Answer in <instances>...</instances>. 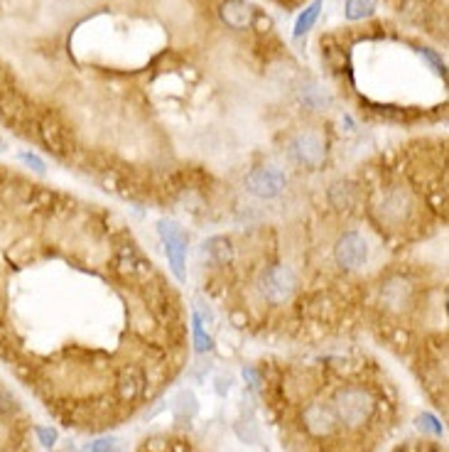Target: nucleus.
Here are the masks:
<instances>
[{
	"label": "nucleus",
	"mask_w": 449,
	"mask_h": 452,
	"mask_svg": "<svg viewBox=\"0 0 449 452\" xmlns=\"http://www.w3.org/2000/svg\"><path fill=\"white\" fill-rule=\"evenodd\" d=\"M332 405L334 410H337L339 423H347V425H364L366 420H371V415H373L376 410L373 396L361 386L342 388Z\"/></svg>",
	"instance_id": "obj_1"
},
{
	"label": "nucleus",
	"mask_w": 449,
	"mask_h": 452,
	"mask_svg": "<svg viewBox=\"0 0 449 452\" xmlns=\"http://www.w3.org/2000/svg\"><path fill=\"white\" fill-rule=\"evenodd\" d=\"M157 231L162 236L164 246H167V258L172 266V273L179 280H184V256H187V236L174 222H160Z\"/></svg>",
	"instance_id": "obj_2"
},
{
	"label": "nucleus",
	"mask_w": 449,
	"mask_h": 452,
	"mask_svg": "<svg viewBox=\"0 0 449 452\" xmlns=\"http://www.w3.org/2000/svg\"><path fill=\"white\" fill-rule=\"evenodd\" d=\"M246 187H249V192H253L256 197L270 199L282 192V187H285V174L277 167H256L246 174Z\"/></svg>",
	"instance_id": "obj_3"
},
{
	"label": "nucleus",
	"mask_w": 449,
	"mask_h": 452,
	"mask_svg": "<svg viewBox=\"0 0 449 452\" xmlns=\"http://www.w3.org/2000/svg\"><path fill=\"white\" fill-rule=\"evenodd\" d=\"M304 428L312 435L322 438V435H332L339 425L337 410H334L332 403H309L302 413Z\"/></svg>",
	"instance_id": "obj_4"
},
{
	"label": "nucleus",
	"mask_w": 449,
	"mask_h": 452,
	"mask_svg": "<svg viewBox=\"0 0 449 452\" xmlns=\"http://www.w3.org/2000/svg\"><path fill=\"white\" fill-rule=\"evenodd\" d=\"M334 256H337V263L342 266V268L354 270L366 263L369 249H366V241L361 239L356 231H347V234L339 239L337 249H334Z\"/></svg>",
	"instance_id": "obj_5"
},
{
	"label": "nucleus",
	"mask_w": 449,
	"mask_h": 452,
	"mask_svg": "<svg viewBox=\"0 0 449 452\" xmlns=\"http://www.w3.org/2000/svg\"><path fill=\"white\" fill-rule=\"evenodd\" d=\"M295 290V273L287 266H273L265 275H263V292L268 300L282 302L292 295Z\"/></svg>",
	"instance_id": "obj_6"
},
{
	"label": "nucleus",
	"mask_w": 449,
	"mask_h": 452,
	"mask_svg": "<svg viewBox=\"0 0 449 452\" xmlns=\"http://www.w3.org/2000/svg\"><path fill=\"white\" fill-rule=\"evenodd\" d=\"M116 388H118V398L131 403V400L140 398L143 388H145V374L138 367H126L121 371V376H118Z\"/></svg>",
	"instance_id": "obj_7"
},
{
	"label": "nucleus",
	"mask_w": 449,
	"mask_h": 452,
	"mask_svg": "<svg viewBox=\"0 0 449 452\" xmlns=\"http://www.w3.org/2000/svg\"><path fill=\"white\" fill-rule=\"evenodd\" d=\"M292 150H295L297 160L304 162L307 167H317L324 157L322 141H319V136H314V133H302L295 141V145H292Z\"/></svg>",
	"instance_id": "obj_8"
},
{
	"label": "nucleus",
	"mask_w": 449,
	"mask_h": 452,
	"mask_svg": "<svg viewBox=\"0 0 449 452\" xmlns=\"http://www.w3.org/2000/svg\"><path fill=\"white\" fill-rule=\"evenodd\" d=\"M221 20L231 30H246L253 23V10L246 0H226L221 5Z\"/></svg>",
	"instance_id": "obj_9"
},
{
	"label": "nucleus",
	"mask_w": 449,
	"mask_h": 452,
	"mask_svg": "<svg viewBox=\"0 0 449 452\" xmlns=\"http://www.w3.org/2000/svg\"><path fill=\"white\" fill-rule=\"evenodd\" d=\"M319 10H322V0H314L309 8H304V13L299 15L295 23V37H302V35H307L309 30L314 28V23H317L319 18Z\"/></svg>",
	"instance_id": "obj_10"
},
{
	"label": "nucleus",
	"mask_w": 449,
	"mask_h": 452,
	"mask_svg": "<svg viewBox=\"0 0 449 452\" xmlns=\"http://www.w3.org/2000/svg\"><path fill=\"white\" fill-rule=\"evenodd\" d=\"M40 136H42L44 145H47L52 153H56V155H61V153L66 150V143H64V138H61V128L44 123V126L40 128Z\"/></svg>",
	"instance_id": "obj_11"
},
{
	"label": "nucleus",
	"mask_w": 449,
	"mask_h": 452,
	"mask_svg": "<svg viewBox=\"0 0 449 452\" xmlns=\"http://www.w3.org/2000/svg\"><path fill=\"white\" fill-rule=\"evenodd\" d=\"M376 0H347V18L349 20H364L373 15Z\"/></svg>",
	"instance_id": "obj_12"
},
{
	"label": "nucleus",
	"mask_w": 449,
	"mask_h": 452,
	"mask_svg": "<svg viewBox=\"0 0 449 452\" xmlns=\"http://www.w3.org/2000/svg\"><path fill=\"white\" fill-rule=\"evenodd\" d=\"M206 249H209V254L214 256L219 263H226V261L231 258V249L226 239H211L209 244H206Z\"/></svg>",
	"instance_id": "obj_13"
},
{
	"label": "nucleus",
	"mask_w": 449,
	"mask_h": 452,
	"mask_svg": "<svg viewBox=\"0 0 449 452\" xmlns=\"http://www.w3.org/2000/svg\"><path fill=\"white\" fill-rule=\"evenodd\" d=\"M18 408L20 405H18V400H15V396L0 383V415H13Z\"/></svg>",
	"instance_id": "obj_14"
},
{
	"label": "nucleus",
	"mask_w": 449,
	"mask_h": 452,
	"mask_svg": "<svg viewBox=\"0 0 449 452\" xmlns=\"http://www.w3.org/2000/svg\"><path fill=\"white\" fill-rule=\"evenodd\" d=\"M18 160L23 162V165H28L30 170H35V172H37V174H44V172H47V170H44V160H42V157L35 155V153L23 150V153H20V155H18Z\"/></svg>",
	"instance_id": "obj_15"
},
{
	"label": "nucleus",
	"mask_w": 449,
	"mask_h": 452,
	"mask_svg": "<svg viewBox=\"0 0 449 452\" xmlns=\"http://www.w3.org/2000/svg\"><path fill=\"white\" fill-rule=\"evenodd\" d=\"M192 322H194V342H197V352H209L211 349V337H206L204 335V330H201V320L197 315L192 317Z\"/></svg>",
	"instance_id": "obj_16"
},
{
	"label": "nucleus",
	"mask_w": 449,
	"mask_h": 452,
	"mask_svg": "<svg viewBox=\"0 0 449 452\" xmlns=\"http://www.w3.org/2000/svg\"><path fill=\"white\" fill-rule=\"evenodd\" d=\"M84 452H123V450H121V443H118V440L108 438V440H96V443L86 445Z\"/></svg>",
	"instance_id": "obj_17"
},
{
	"label": "nucleus",
	"mask_w": 449,
	"mask_h": 452,
	"mask_svg": "<svg viewBox=\"0 0 449 452\" xmlns=\"http://www.w3.org/2000/svg\"><path fill=\"white\" fill-rule=\"evenodd\" d=\"M417 425H420L422 430H427V433H432V435H442V423H437V418H435V415H430V413H422L420 418H417Z\"/></svg>",
	"instance_id": "obj_18"
},
{
	"label": "nucleus",
	"mask_w": 449,
	"mask_h": 452,
	"mask_svg": "<svg viewBox=\"0 0 449 452\" xmlns=\"http://www.w3.org/2000/svg\"><path fill=\"white\" fill-rule=\"evenodd\" d=\"M329 197L337 199V207H349V202H351V187H347V184H337V187H332Z\"/></svg>",
	"instance_id": "obj_19"
},
{
	"label": "nucleus",
	"mask_w": 449,
	"mask_h": 452,
	"mask_svg": "<svg viewBox=\"0 0 449 452\" xmlns=\"http://www.w3.org/2000/svg\"><path fill=\"white\" fill-rule=\"evenodd\" d=\"M35 433H37V438H40V443L42 445H54L56 443V430H52V428H42V425H40L37 430H35Z\"/></svg>",
	"instance_id": "obj_20"
},
{
	"label": "nucleus",
	"mask_w": 449,
	"mask_h": 452,
	"mask_svg": "<svg viewBox=\"0 0 449 452\" xmlns=\"http://www.w3.org/2000/svg\"><path fill=\"white\" fill-rule=\"evenodd\" d=\"M5 148H8V145H5V141H3V136H0V153H3V150H5Z\"/></svg>",
	"instance_id": "obj_21"
}]
</instances>
